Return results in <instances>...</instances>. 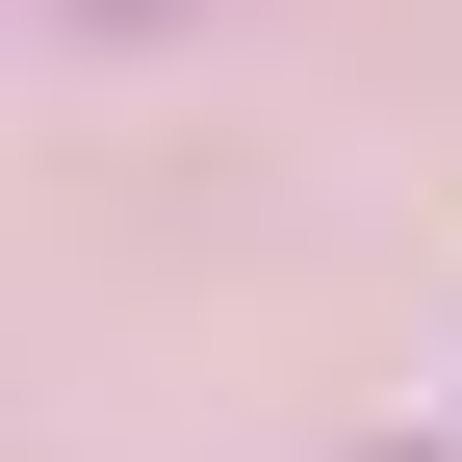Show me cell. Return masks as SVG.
<instances>
[{"instance_id":"1","label":"cell","mask_w":462,"mask_h":462,"mask_svg":"<svg viewBox=\"0 0 462 462\" xmlns=\"http://www.w3.org/2000/svg\"><path fill=\"white\" fill-rule=\"evenodd\" d=\"M103 26H154V0H103Z\"/></svg>"}]
</instances>
